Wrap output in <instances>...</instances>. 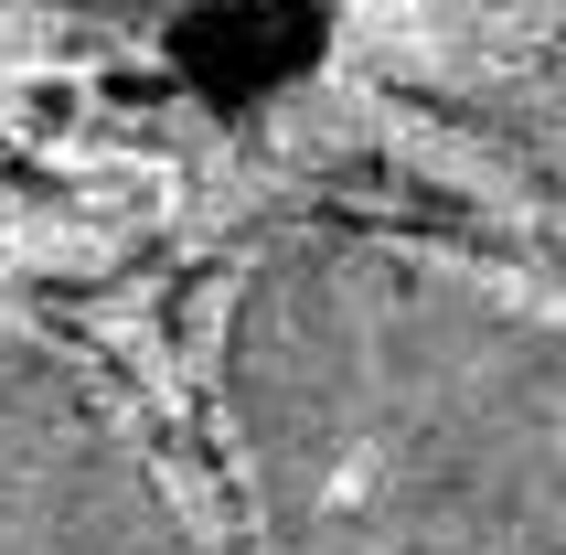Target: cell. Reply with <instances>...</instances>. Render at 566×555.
I'll return each mask as SVG.
<instances>
[{"label":"cell","instance_id":"2","mask_svg":"<svg viewBox=\"0 0 566 555\" xmlns=\"http://www.w3.org/2000/svg\"><path fill=\"white\" fill-rule=\"evenodd\" d=\"M0 555H203L96 385L0 332Z\"/></svg>","mask_w":566,"mask_h":555},{"label":"cell","instance_id":"3","mask_svg":"<svg viewBox=\"0 0 566 555\" xmlns=\"http://www.w3.org/2000/svg\"><path fill=\"white\" fill-rule=\"evenodd\" d=\"M396 43L471 128L566 182V0H396Z\"/></svg>","mask_w":566,"mask_h":555},{"label":"cell","instance_id":"4","mask_svg":"<svg viewBox=\"0 0 566 555\" xmlns=\"http://www.w3.org/2000/svg\"><path fill=\"white\" fill-rule=\"evenodd\" d=\"M64 11H160V0H64Z\"/></svg>","mask_w":566,"mask_h":555},{"label":"cell","instance_id":"1","mask_svg":"<svg viewBox=\"0 0 566 555\" xmlns=\"http://www.w3.org/2000/svg\"><path fill=\"white\" fill-rule=\"evenodd\" d=\"M214 396L268 555H566V300L385 224L235 268Z\"/></svg>","mask_w":566,"mask_h":555}]
</instances>
